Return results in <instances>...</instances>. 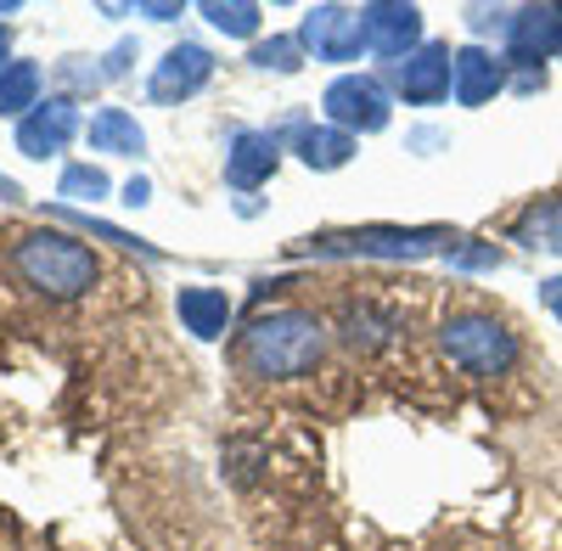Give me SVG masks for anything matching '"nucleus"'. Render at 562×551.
<instances>
[{
  "instance_id": "19",
  "label": "nucleus",
  "mask_w": 562,
  "mask_h": 551,
  "mask_svg": "<svg viewBox=\"0 0 562 551\" xmlns=\"http://www.w3.org/2000/svg\"><path fill=\"white\" fill-rule=\"evenodd\" d=\"M40 108V68L34 63H12L0 74V119L12 113H34Z\"/></svg>"
},
{
  "instance_id": "8",
  "label": "nucleus",
  "mask_w": 562,
  "mask_h": 551,
  "mask_svg": "<svg viewBox=\"0 0 562 551\" xmlns=\"http://www.w3.org/2000/svg\"><path fill=\"white\" fill-rule=\"evenodd\" d=\"M562 57V7H524L506 23V63H546Z\"/></svg>"
},
{
  "instance_id": "27",
  "label": "nucleus",
  "mask_w": 562,
  "mask_h": 551,
  "mask_svg": "<svg viewBox=\"0 0 562 551\" xmlns=\"http://www.w3.org/2000/svg\"><path fill=\"white\" fill-rule=\"evenodd\" d=\"M0 198H18V187H12V180H7V175H0Z\"/></svg>"
},
{
  "instance_id": "2",
  "label": "nucleus",
  "mask_w": 562,
  "mask_h": 551,
  "mask_svg": "<svg viewBox=\"0 0 562 551\" xmlns=\"http://www.w3.org/2000/svg\"><path fill=\"white\" fill-rule=\"evenodd\" d=\"M12 265L45 299H79L97 282V254L68 232H23L18 248H12Z\"/></svg>"
},
{
  "instance_id": "26",
  "label": "nucleus",
  "mask_w": 562,
  "mask_h": 551,
  "mask_svg": "<svg viewBox=\"0 0 562 551\" xmlns=\"http://www.w3.org/2000/svg\"><path fill=\"white\" fill-rule=\"evenodd\" d=\"M12 63H7V29H0V74H7Z\"/></svg>"
},
{
  "instance_id": "24",
  "label": "nucleus",
  "mask_w": 562,
  "mask_h": 551,
  "mask_svg": "<svg viewBox=\"0 0 562 551\" xmlns=\"http://www.w3.org/2000/svg\"><path fill=\"white\" fill-rule=\"evenodd\" d=\"M540 304L562 321V276H551V282H540Z\"/></svg>"
},
{
  "instance_id": "23",
  "label": "nucleus",
  "mask_w": 562,
  "mask_h": 551,
  "mask_svg": "<svg viewBox=\"0 0 562 551\" xmlns=\"http://www.w3.org/2000/svg\"><path fill=\"white\" fill-rule=\"evenodd\" d=\"M450 259L467 265V270H495V265H501V248H495V243H467V237H461V248H456Z\"/></svg>"
},
{
  "instance_id": "21",
  "label": "nucleus",
  "mask_w": 562,
  "mask_h": 551,
  "mask_svg": "<svg viewBox=\"0 0 562 551\" xmlns=\"http://www.w3.org/2000/svg\"><path fill=\"white\" fill-rule=\"evenodd\" d=\"M203 18L220 29V34H254L259 29V7L254 0H231V7H220V0H209Z\"/></svg>"
},
{
  "instance_id": "20",
  "label": "nucleus",
  "mask_w": 562,
  "mask_h": 551,
  "mask_svg": "<svg viewBox=\"0 0 562 551\" xmlns=\"http://www.w3.org/2000/svg\"><path fill=\"white\" fill-rule=\"evenodd\" d=\"M304 63V40L299 34H276L265 45H254V68H276V74H293Z\"/></svg>"
},
{
  "instance_id": "10",
  "label": "nucleus",
  "mask_w": 562,
  "mask_h": 551,
  "mask_svg": "<svg viewBox=\"0 0 562 551\" xmlns=\"http://www.w3.org/2000/svg\"><path fill=\"white\" fill-rule=\"evenodd\" d=\"M74 130H79V113H74V102H40L23 124H18V153L23 158H52V153H63L68 142H74Z\"/></svg>"
},
{
  "instance_id": "1",
  "label": "nucleus",
  "mask_w": 562,
  "mask_h": 551,
  "mask_svg": "<svg viewBox=\"0 0 562 551\" xmlns=\"http://www.w3.org/2000/svg\"><path fill=\"white\" fill-rule=\"evenodd\" d=\"M237 355L254 378H304L326 355V327L310 310H270L243 333Z\"/></svg>"
},
{
  "instance_id": "11",
  "label": "nucleus",
  "mask_w": 562,
  "mask_h": 551,
  "mask_svg": "<svg viewBox=\"0 0 562 551\" xmlns=\"http://www.w3.org/2000/svg\"><path fill=\"white\" fill-rule=\"evenodd\" d=\"M366 34H371V52L405 63L411 45L422 40V12L416 7H366Z\"/></svg>"
},
{
  "instance_id": "17",
  "label": "nucleus",
  "mask_w": 562,
  "mask_h": 551,
  "mask_svg": "<svg viewBox=\"0 0 562 551\" xmlns=\"http://www.w3.org/2000/svg\"><path fill=\"white\" fill-rule=\"evenodd\" d=\"M394 327H400V321H394L383 304H371V299H360V304L344 310V333H349L355 349H378V344H389Z\"/></svg>"
},
{
  "instance_id": "6",
  "label": "nucleus",
  "mask_w": 562,
  "mask_h": 551,
  "mask_svg": "<svg viewBox=\"0 0 562 551\" xmlns=\"http://www.w3.org/2000/svg\"><path fill=\"white\" fill-rule=\"evenodd\" d=\"M326 119H333L338 130H383L389 124V90L378 79H366V74H344L326 85V97H321Z\"/></svg>"
},
{
  "instance_id": "22",
  "label": "nucleus",
  "mask_w": 562,
  "mask_h": 551,
  "mask_svg": "<svg viewBox=\"0 0 562 551\" xmlns=\"http://www.w3.org/2000/svg\"><path fill=\"white\" fill-rule=\"evenodd\" d=\"M63 198H90L97 203L102 192H108V175L102 169H90V164H74V169H63V187H57Z\"/></svg>"
},
{
  "instance_id": "4",
  "label": "nucleus",
  "mask_w": 562,
  "mask_h": 551,
  "mask_svg": "<svg viewBox=\"0 0 562 551\" xmlns=\"http://www.w3.org/2000/svg\"><path fill=\"white\" fill-rule=\"evenodd\" d=\"M445 355L467 378H501L518 366V333H512L506 321L484 315V310H467V315L445 321Z\"/></svg>"
},
{
  "instance_id": "3",
  "label": "nucleus",
  "mask_w": 562,
  "mask_h": 551,
  "mask_svg": "<svg viewBox=\"0 0 562 551\" xmlns=\"http://www.w3.org/2000/svg\"><path fill=\"white\" fill-rule=\"evenodd\" d=\"M461 237L445 225H366V232H333V237H310L299 254H360V259H428V254H456Z\"/></svg>"
},
{
  "instance_id": "15",
  "label": "nucleus",
  "mask_w": 562,
  "mask_h": 551,
  "mask_svg": "<svg viewBox=\"0 0 562 551\" xmlns=\"http://www.w3.org/2000/svg\"><path fill=\"white\" fill-rule=\"evenodd\" d=\"M85 142L97 147V153H119V158H135L140 147H147V135H140V124H135L130 113H119V108H102L97 119H90Z\"/></svg>"
},
{
  "instance_id": "16",
  "label": "nucleus",
  "mask_w": 562,
  "mask_h": 551,
  "mask_svg": "<svg viewBox=\"0 0 562 551\" xmlns=\"http://www.w3.org/2000/svg\"><path fill=\"white\" fill-rule=\"evenodd\" d=\"M299 153H304V164H310V169H344V164H349V153H355V135H349V130H338V124H326V130H304V135H299Z\"/></svg>"
},
{
  "instance_id": "18",
  "label": "nucleus",
  "mask_w": 562,
  "mask_h": 551,
  "mask_svg": "<svg viewBox=\"0 0 562 551\" xmlns=\"http://www.w3.org/2000/svg\"><path fill=\"white\" fill-rule=\"evenodd\" d=\"M512 243H524V248H562V198L557 203H535L529 214H518Z\"/></svg>"
},
{
  "instance_id": "13",
  "label": "nucleus",
  "mask_w": 562,
  "mask_h": 551,
  "mask_svg": "<svg viewBox=\"0 0 562 551\" xmlns=\"http://www.w3.org/2000/svg\"><path fill=\"white\" fill-rule=\"evenodd\" d=\"M270 175H276V142L259 135V130H243L225 153V180L231 187H259V180H270Z\"/></svg>"
},
{
  "instance_id": "7",
  "label": "nucleus",
  "mask_w": 562,
  "mask_h": 551,
  "mask_svg": "<svg viewBox=\"0 0 562 551\" xmlns=\"http://www.w3.org/2000/svg\"><path fill=\"white\" fill-rule=\"evenodd\" d=\"M394 85L411 108H434L456 90V57L450 45H416V52L394 68Z\"/></svg>"
},
{
  "instance_id": "5",
  "label": "nucleus",
  "mask_w": 562,
  "mask_h": 551,
  "mask_svg": "<svg viewBox=\"0 0 562 551\" xmlns=\"http://www.w3.org/2000/svg\"><path fill=\"white\" fill-rule=\"evenodd\" d=\"M304 52H315L321 63H355L371 34H366V7H315L299 29Z\"/></svg>"
},
{
  "instance_id": "25",
  "label": "nucleus",
  "mask_w": 562,
  "mask_h": 551,
  "mask_svg": "<svg viewBox=\"0 0 562 551\" xmlns=\"http://www.w3.org/2000/svg\"><path fill=\"white\" fill-rule=\"evenodd\" d=\"M124 203H147V180H130V187H124Z\"/></svg>"
},
{
  "instance_id": "12",
  "label": "nucleus",
  "mask_w": 562,
  "mask_h": 551,
  "mask_svg": "<svg viewBox=\"0 0 562 551\" xmlns=\"http://www.w3.org/2000/svg\"><path fill=\"white\" fill-rule=\"evenodd\" d=\"M501 85H506V63L490 57L484 45H467V52H456V102H461V108H484Z\"/></svg>"
},
{
  "instance_id": "14",
  "label": "nucleus",
  "mask_w": 562,
  "mask_h": 551,
  "mask_svg": "<svg viewBox=\"0 0 562 551\" xmlns=\"http://www.w3.org/2000/svg\"><path fill=\"white\" fill-rule=\"evenodd\" d=\"M175 310H180V327L192 338H220L231 327V299L220 288H180Z\"/></svg>"
},
{
  "instance_id": "9",
  "label": "nucleus",
  "mask_w": 562,
  "mask_h": 551,
  "mask_svg": "<svg viewBox=\"0 0 562 551\" xmlns=\"http://www.w3.org/2000/svg\"><path fill=\"white\" fill-rule=\"evenodd\" d=\"M209 79H214V57L203 52V45H175L153 74V102H164V108L186 102V97H198Z\"/></svg>"
}]
</instances>
